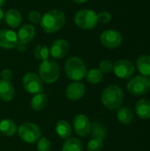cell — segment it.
<instances>
[{
	"mask_svg": "<svg viewBox=\"0 0 150 151\" xmlns=\"http://www.w3.org/2000/svg\"><path fill=\"white\" fill-rule=\"evenodd\" d=\"M136 66L143 76H150V56L141 55L136 59Z\"/></svg>",
	"mask_w": 150,
	"mask_h": 151,
	"instance_id": "ffe728a7",
	"label": "cell"
},
{
	"mask_svg": "<svg viewBox=\"0 0 150 151\" xmlns=\"http://www.w3.org/2000/svg\"><path fill=\"white\" fill-rule=\"evenodd\" d=\"M84 147L80 140L75 137H70L65 142L62 151H83Z\"/></svg>",
	"mask_w": 150,
	"mask_h": 151,
	"instance_id": "603a6c76",
	"label": "cell"
},
{
	"mask_svg": "<svg viewBox=\"0 0 150 151\" xmlns=\"http://www.w3.org/2000/svg\"><path fill=\"white\" fill-rule=\"evenodd\" d=\"M1 79L4 80V81H10L11 77H12V73L10 69H4L2 72H1Z\"/></svg>",
	"mask_w": 150,
	"mask_h": 151,
	"instance_id": "d6a6232c",
	"label": "cell"
},
{
	"mask_svg": "<svg viewBox=\"0 0 150 151\" xmlns=\"http://www.w3.org/2000/svg\"><path fill=\"white\" fill-rule=\"evenodd\" d=\"M22 84L24 88L30 94H39L42 93L43 90V84L41 78L34 73H27L24 75L22 80Z\"/></svg>",
	"mask_w": 150,
	"mask_h": 151,
	"instance_id": "ba28073f",
	"label": "cell"
},
{
	"mask_svg": "<svg viewBox=\"0 0 150 151\" xmlns=\"http://www.w3.org/2000/svg\"><path fill=\"white\" fill-rule=\"evenodd\" d=\"M65 71L68 79L74 81H80L83 80L88 73L86 65L82 59L78 57H71L66 60Z\"/></svg>",
	"mask_w": 150,
	"mask_h": 151,
	"instance_id": "3957f363",
	"label": "cell"
},
{
	"mask_svg": "<svg viewBox=\"0 0 150 151\" xmlns=\"http://www.w3.org/2000/svg\"><path fill=\"white\" fill-rule=\"evenodd\" d=\"M19 138L27 143H35L41 137L42 132L39 127L31 122H26L18 128Z\"/></svg>",
	"mask_w": 150,
	"mask_h": 151,
	"instance_id": "8992f818",
	"label": "cell"
},
{
	"mask_svg": "<svg viewBox=\"0 0 150 151\" xmlns=\"http://www.w3.org/2000/svg\"><path fill=\"white\" fill-rule=\"evenodd\" d=\"M65 22L66 17L65 12L59 9H52L44 13L40 25L44 32L52 34L59 31L65 26Z\"/></svg>",
	"mask_w": 150,
	"mask_h": 151,
	"instance_id": "6da1fadb",
	"label": "cell"
},
{
	"mask_svg": "<svg viewBox=\"0 0 150 151\" xmlns=\"http://www.w3.org/2000/svg\"><path fill=\"white\" fill-rule=\"evenodd\" d=\"M103 147V139L99 137H92L87 145L88 151H101Z\"/></svg>",
	"mask_w": 150,
	"mask_h": 151,
	"instance_id": "83f0119b",
	"label": "cell"
},
{
	"mask_svg": "<svg viewBox=\"0 0 150 151\" xmlns=\"http://www.w3.org/2000/svg\"><path fill=\"white\" fill-rule=\"evenodd\" d=\"M35 33H36L35 28L33 25L25 24L19 28L17 35H18V38L19 42L25 44H27L33 41V39L35 36Z\"/></svg>",
	"mask_w": 150,
	"mask_h": 151,
	"instance_id": "9a60e30c",
	"label": "cell"
},
{
	"mask_svg": "<svg viewBox=\"0 0 150 151\" xmlns=\"http://www.w3.org/2000/svg\"><path fill=\"white\" fill-rule=\"evenodd\" d=\"M4 20L5 23L11 28L18 27L22 21L21 13L16 9H9L4 13Z\"/></svg>",
	"mask_w": 150,
	"mask_h": 151,
	"instance_id": "2e32d148",
	"label": "cell"
},
{
	"mask_svg": "<svg viewBox=\"0 0 150 151\" xmlns=\"http://www.w3.org/2000/svg\"><path fill=\"white\" fill-rule=\"evenodd\" d=\"M42 17V15L41 14L40 12H38V11H32V12H29L27 19H28L30 23H32V24H38V23L41 22Z\"/></svg>",
	"mask_w": 150,
	"mask_h": 151,
	"instance_id": "1f68e13d",
	"label": "cell"
},
{
	"mask_svg": "<svg viewBox=\"0 0 150 151\" xmlns=\"http://www.w3.org/2000/svg\"><path fill=\"white\" fill-rule=\"evenodd\" d=\"M148 79H149V84H150V76H149V78H148Z\"/></svg>",
	"mask_w": 150,
	"mask_h": 151,
	"instance_id": "74e56055",
	"label": "cell"
},
{
	"mask_svg": "<svg viewBox=\"0 0 150 151\" xmlns=\"http://www.w3.org/2000/svg\"><path fill=\"white\" fill-rule=\"evenodd\" d=\"M117 118L120 123L124 125H129L133 119V113L131 108L127 106L121 107L117 112Z\"/></svg>",
	"mask_w": 150,
	"mask_h": 151,
	"instance_id": "7402d4cb",
	"label": "cell"
},
{
	"mask_svg": "<svg viewBox=\"0 0 150 151\" xmlns=\"http://www.w3.org/2000/svg\"><path fill=\"white\" fill-rule=\"evenodd\" d=\"M133 64L127 59L118 60L113 66V72L115 75L120 79H129L134 73Z\"/></svg>",
	"mask_w": 150,
	"mask_h": 151,
	"instance_id": "30bf717a",
	"label": "cell"
},
{
	"mask_svg": "<svg viewBox=\"0 0 150 151\" xmlns=\"http://www.w3.org/2000/svg\"><path fill=\"white\" fill-rule=\"evenodd\" d=\"M5 1H6V0H0V7H1L2 5H4V4L5 3Z\"/></svg>",
	"mask_w": 150,
	"mask_h": 151,
	"instance_id": "8d00e7d4",
	"label": "cell"
},
{
	"mask_svg": "<svg viewBox=\"0 0 150 151\" xmlns=\"http://www.w3.org/2000/svg\"><path fill=\"white\" fill-rule=\"evenodd\" d=\"M34 55L36 59H38L42 62L45 61V60L49 59L50 49L46 45L38 44L37 46H35V48L34 50Z\"/></svg>",
	"mask_w": 150,
	"mask_h": 151,
	"instance_id": "d4e9b609",
	"label": "cell"
},
{
	"mask_svg": "<svg viewBox=\"0 0 150 151\" xmlns=\"http://www.w3.org/2000/svg\"><path fill=\"white\" fill-rule=\"evenodd\" d=\"M51 143L47 137H41L37 141V150L38 151H50Z\"/></svg>",
	"mask_w": 150,
	"mask_h": 151,
	"instance_id": "f1b7e54d",
	"label": "cell"
},
{
	"mask_svg": "<svg viewBox=\"0 0 150 151\" xmlns=\"http://www.w3.org/2000/svg\"><path fill=\"white\" fill-rule=\"evenodd\" d=\"M31 108L35 111L43 110L47 104V97L43 93H39L34 96L31 100Z\"/></svg>",
	"mask_w": 150,
	"mask_h": 151,
	"instance_id": "cb8c5ba5",
	"label": "cell"
},
{
	"mask_svg": "<svg viewBox=\"0 0 150 151\" xmlns=\"http://www.w3.org/2000/svg\"><path fill=\"white\" fill-rule=\"evenodd\" d=\"M75 25L84 30H90L95 27L98 23L97 13L90 9H82L78 11L74 16Z\"/></svg>",
	"mask_w": 150,
	"mask_h": 151,
	"instance_id": "5b68a950",
	"label": "cell"
},
{
	"mask_svg": "<svg viewBox=\"0 0 150 151\" xmlns=\"http://www.w3.org/2000/svg\"><path fill=\"white\" fill-rule=\"evenodd\" d=\"M73 128L80 137L85 138L91 132V123L86 115L78 114L73 119Z\"/></svg>",
	"mask_w": 150,
	"mask_h": 151,
	"instance_id": "8fae6325",
	"label": "cell"
},
{
	"mask_svg": "<svg viewBox=\"0 0 150 151\" xmlns=\"http://www.w3.org/2000/svg\"><path fill=\"white\" fill-rule=\"evenodd\" d=\"M19 42L18 35L11 29L0 30V47L5 50L16 48Z\"/></svg>",
	"mask_w": 150,
	"mask_h": 151,
	"instance_id": "7c38bea8",
	"label": "cell"
},
{
	"mask_svg": "<svg viewBox=\"0 0 150 151\" xmlns=\"http://www.w3.org/2000/svg\"><path fill=\"white\" fill-rule=\"evenodd\" d=\"M112 19V16L111 14L107 12V11H103V12H100L98 14H97V19H98V22L101 23V24H107L109 23Z\"/></svg>",
	"mask_w": 150,
	"mask_h": 151,
	"instance_id": "4dcf8cb0",
	"label": "cell"
},
{
	"mask_svg": "<svg viewBox=\"0 0 150 151\" xmlns=\"http://www.w3.org/2000/svg\"><path fill=\"white\" fill-rule=\"evenodd\" d=\"M114 64L111 60H102L99 63V69L103 73H109L113 71Z\"/></svg>",
	"mask_w": 150,
	"mask_h": 151,
	"instance_id": "f546056e",
	"label": "cell"
},
{
	"mask_svg": "<svg viewBox=\"0 0 150 151\" xmlns=\"http://www.w3.org/2000/svg\"><path fill=\"white\" fill-rule=\"evenodd\" d=\"M135 111L137 115L142 119L150 118V101L148 99H141L136 103Z\"/></svg>",
	"mask_w": 150,
	"mask_h": 151,
	"instance_id": "d6986e66",
	"label": "cell"
},
{
	"mask_svg": "<svg viewBox=\"0 0 150 151\" xmlns=\"http://www.w3.org/2000/svg\"><path fill=\"white\" fill-rule=\"evenodd\" d=\"M16 48H18L19 50H25V49H26V44L19 41V42H18Z\"/></svg>",
	"mask_w": 150,
	"mask_h": 151,
	"instance_id": "836d02e7",
	"label": "cell"
},
{
	"mask_svg": "<svg viewBox=\"0 0 150 151\" xmlns=\"http://www.w3.org/2000/svg\"><path fill=\"white\" fill-rule=\"evenodd\" d=\"M4 13L3 10L0 8V24L2 23V21H3V19H4Z\"/></svg>",
	"mask_w": 150,
	"mask_h": 151,
	"instance_id": "e575fe53",
	"label": "cell"
},
{
	"mask_svg": "<svg viewBox=\"0 0 150 151\" xmlns=\"http://www.w3.org/2000/svg\"><path fill=\"white\" fill-rule=\"evenodd\" d=\"M92 133V137H99L102 139H105L106 134H107V131L105 127L98 121H95L92 125H91V132Z\"/></svg>",
	"mask_w": 150,
	"mask_h": 151,
	"instance_id": "484cf974",
	"label": "cell"
},
{
	"mask_svg": "<svg viewBox=\"0 0 150 151\" xmlns=\"http://www.w3.org/2000/svg\"><path fill=\"white\" fill-rule=\"evenodd\" d=\"M102 44L108 49H115L121 45L123 36L120 32L114 29H108L103 31L100 35Z\"/></svg>",
	"mask_w": 150,
	"mask_h": 151,
	"instance_id": "9c48e42d",
	"label": "cell"
},
{
	"mask_svg": "<svg viewBox=\"0 0 150 151\" xmlns=\"http://www.w3.org/2000/svg\"><path fill=\"white\" fill-rule=\"evenodd\" d=\"M18 131V127L16 123L10 119H5L0 121V133L5 136L11 137L13 136Z\"/></svg>",
	"mask_w": 150,
	"mask_h": 151,
	"instance_id": "ac0fdd59",
	"label": "cell"
},
{
	"mask_svg": "<svg viewBox=\"0 0 150 151\" xmlns=\"http://www.w3.org/2000/svg\"><path fill=\"white\" fill-rule=\"evenodd\" d=\"M39 74L41 80L45 83H54L59 79V65L55 60L52 59H47L45 61H42L39 66Z\"/></svg>",
	"mask_w": 150,
	"mask_h": 151,
	"instance_id": "277c9868",
	"label": "cell"
},
{
	"mask_svg": "<svg viewBox=\"0 0 150 151\" xmlns=\"http://www.w3.org/2000/svg\"><path fill=\"white\" fill-rule=\"evenodd\" d=\"M86 78H87V81L89 83L97 84V83H99V82H101L103 81V73L100 71L99 68H93V69L89 70L87 73Z\"/></svg>",
	"mask_w": 150,
	"mask_h": 151,
	"instance_id": "4316f807",
	"label": "cell"
},
{
	"mask_svg": "<svg viewBox=\"0 0 150 151\" xmlns=\"http://www.w3.org/2000/svg\"><path fill=\"white\" fill-rule=\"evenodd\" d=\"M14 97V88L10 81L0 80V99L4 102H10Z\"/></svg>",
	"mask_w": 150,
	"mask_h": 151,
	"instance_id": "e0dca14e",
	"label": "cell"
},
{
	"mask_svg": "<svg viewBox=\"0 0 150 151\" xmlns=\"http://www.w3.org/2000/svg\"><path fill=\"white\" fill-rule=\"evenodd\" d=\"M56 133L61 139H68L72 135V127L66 120H59L56 125Z\"/></svg>",
	"mask_w": 150,
	"mask_h": 151,
	"instance_id": "44dd1931",
	"label": "cell"
},
{
	"mask_svg": "<svg viewBox=\"0 0 150 151\" xmlns=\"http://www.w3.org/2000/svg\"><path fill=\"white\" fill-rule=\"evenodd\" d=\"M124 100L122 89L117 85H110L104 88L101 96L102 104L110 110L120 108Z\"/></svg>",
	"mask_w": 150,
	"mask_h": 151,
	"instance_id": "7a4b0ae2",
	"label": "cell"
},
{
	"mask_svg": "<svg viewBox=\"0 0 150 151\" xmlns=\"http://www.w3.org/2000/svg\"><path fill=\"white\" fill-rule=\"evenodd\" d=\"M74 3H76V4H84V3H86L88 0H72Z\"/></svg>",
	"mask_w": 150,
	"mask_h": 151,
	"instance_id": "d590c367",
	"label": "cell"
},
{
	"mask_svg": "<svg viewBox=\"0 0 150 151\" xmlns=\"http://www.w3.org/2000/svg\"><path fill=\"white\" fill-rule=\"evenodd\" d=\"M86 88L83 83L80 81H74L69 84L65 89V96L69 100L78 101L84 96Z\"/></svg>",
	"mask_w": 150,
	"mask_h": 151,
	"instance_id": "5bb4252c",
	"label": "cell"
},
{
	"mask_svg": "<svg viewBox=\"0 0 150 151\" xmlns=\"http://www.w3.org/2000/svg\"><path fill=\"white\" fill-rule=\"evenodd\" d=\"M69 48L70 46L66 40L57 39L50 45V55L55 59H61L68 53Z\"/></svg>",
	"mask_w": 150,
	"mask_h": 151,
	"instance_id": "4fadbf2b",
	"label": "cell"
},
{
	"mask_svg": "<svg viewBox=\"0 0 150 151\" xmlns=\"http://www.w3.org/2000/svg\"><path fill=\"white\" fill-rule=\"evenodd\" d=\"M150 84L149 79L143 75H137L132 78L127 83V90L133 96H142L149 92Z\"/></svg>",
	"mask_w": 150,
	"mask_h": 151,
	"instance_id": "52a82bcc",
	"label": "cell"
}]
</instances>
